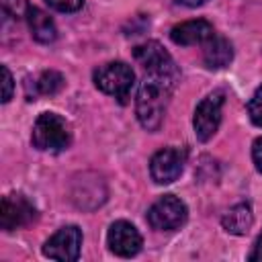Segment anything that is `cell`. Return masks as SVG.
Segmentation results:
<instances>
[{
	"instance_id": "2",
	"label": "cell",
	"mask_w": 262,
	"mask_h": 262,
	"mask_svg": "<svg viewBox=\"0 0 262 262\" xmlns=\"http://www.w3.org/2000/svg\"><path fill=\"white\" fill-rule=\"evenodd\" d=\"M70 125L55 113H41L33 125L31 141L41 151H61L70 145Z\"/></svg>"
},
{
	"instance_id": "5",
	"label": "cell",
	"mask_w": 262,
	"mask_h": 262,
	"mask_svg": "<svg viewBox=\"0 0 262 262\" xmlns=\"http://www.w3.org/2000/svg\"><path fill=\"white\" fill-rule=\"evenodd\" d=\"M223 102H225V92L223 90H215L211 94H207L194 108V117H192V127H194V135L199 141H209L221 123V111H223Z\"/></svg>"
},
{
	"instance_id": "19",
	"label": "cell",
	"mask_w": 262,
	"mask_h": 262,
	"mask_svg": "<svg viewBox=\"0 0 262 262\" xmlns=\"http://www.w3.org/2000/svg\"><path fill=\"white\" fill-rule=\"evenodd\" d=\"M27 2L25 0H2V8L6 10V12H10V14H14V16H20V14H25L27 12Z\"/></svg>"
},
{
	"instance_id": "6",
	"label": "cell",
	"mask_w": 262,
	"mask_h": 262,
	"mask_svg": "<svg viewBox=\"0 0 262 262\" xmlns=\"http://www.w3.org/2000/svg\"><path fill=\"white\" fill-rule=\"evenodd\" d=\"M186 217H188L186 205L174 194L160 196L147 211V223L151 225V229H158V231L180 229L184 225Z\"/></svg>"
},
{
	"instance_id": "3",
	"label": "cell",
	"mask_w": 262,
	"mask_h": 262,
	"mask_svg": "<svg viewBox=\"0 0 262 262\" xmlns=\"http://www.w3.org/2000/svg\"><path fill=\"white\" fill-rule=\"evenodd\" d=\"M94 84L104 94L115 96L119 102H127L135 84V72L125 61H108L94 70Z\"/></svg>"
},
{
	"instance_id": "15",
	"label": "cell",
	"mask_w": 262,
	"mask_h": 262,
	"mask_svg": "<svg viewBox=\"0 0 262 262\" xmlns=\"http://www.w3.org/2000/svg\"><path fill=\"white\" fill-rule=\"evenodd\" d=\"M35 86H37V90L41 94H49L51 96V94H55V92H59L63 88V76L59 72H55V70H47L37 78Z\"/></svg>"
},
{
	"instance_id": "1",
	"label": "cell",
	"mask_w": 262,
	"mask_h": 262,
	"mask_svg": "<svg viewBox=\"0 0 262 262\" xmlns=\"http://www.w3.org/2000/svg\"><path fill=\"white\" fill-rule=\"evenodd\" d=\"M174 84H176V80L145 74L143 82L139 84L137 98H135L137 121L141 123L143 129H147V131L160 129L166 108H168L170 94L174 90Z\"/></svg>"
},
{
	"instance_id": "11",
	"label": "cell",
	"mask_w": 262,
	"mask_h": 262,
	"mask_svg": "<svg viewBox=\"0 0 262 262\" xmlns=\"http://www.w3.org/2000/svg\"><path fill=\"white\" fill-rule=\"evenodd\" d=\"M215 35V29L209 20L205 18H196V20H186L180 23L176 27H172L170 31V39L176 45H203L207 43L211 37Z\"/></svg>"
},
{
	"instance_id": "17",
	"label": "cell",
	"mask_w": 262,
	"mask_h": 262,
	"mask_svg": "<svg viewBox=\"0 0 262 262\" xmlns=\"http://www.w3.org/2000/svg\"><path fill=\"white\" fill-rule=\"evenodd\" d=\"M51 8L59 10V12H76L82 8L84 0H45Z\"/></svg>"
},
{
	"instance_id": "7",
	"label": "cell",
	"mask_w": 262,
	"mask_h": 262,
	"mask_svg": "<svg viewBox=\"0 0 262 262\" xmlns=\"http://www.w3.org/2000/svg\"><path fill=\"white\" fill-rule=\"evenodd\" d=\"M37 219V209L35 205L25 196V194H6L2 196L0 205V227L4 231H14L31 225Z\"/></svg>"
},
{
	"instance_id": "21",
	"label": "cell",
	"mask_w": 262,
	"mask_h": 262,
	"mask_svg": "<svg viewBox=\"0 0 262 262\" xmlns=\"http://www.w3.org/2000/svg\"><path fill=\"white\" fill-rule=\"evenodd\" d=\"M250 260H252V262H262V233L258 235V239H256V244H254V250H252V254H250Z\"/></svg>"
},
{
	"instance_id": "10",
	"label": "cell",
	"mask_w": 262,
	"mask_h": 262,
	"mask_svg": "<svg viewBox=\"0 0 262 262\" xmlns=\"http://www.w3.org/2000/svg\"><path fill=\"white\" fill-rule=\"evenodd\" d=\"M108 250L121 258H131L141 250V233L129 221H115L106 233Z\"/></svg>"
},
{
	"instance_id": "8",
	"label": "cell",
	"mask_w": 262,
	"mask_h": 262,
	"mask_svg": "<svg viewBox=\"0 0 262 262\" xmlns=\"http://www.w3.org/2000/svg\"><path fill=\"white\" fill-rule=\"evenodd\" d=\"M186 164V151L180 147H162L151 156L149 162V174L151 180L158 184H170L174 182Z\"/></svg>"
},
{
	"instance_id": "12",
	"label": "cell",
	"mask_w": 262,
	"mask_h": 262,
	"mask_svg": "<svg viewBox=\"0 0 262 262\" xmlns=\"http://www.w3.org/2000/svg\"><path fill=\"white\" fill-rule=\"evenodd\" d=\"M25 16H27V23H29V29H31V35L35 41H39V43H53L55 41L57 29L45 10L29 4Z\"/></svg>"
},
{
	"instance_id": "18",
	"label": "cell",
	"mask_w": 262,
	"mask_h": 262,
	"mask_svg": "<svg viewBox=\"0 0 262 262\" xmlns=\"http://www.w3.org/2000/svg\"><path fill=\"white\" fill-rule=\"evenodd\" d=\"M0 70H2V102H8L12 98V92H14V80H12V74L6 66H2Z\"/></svg>"
},
{
	"instance_id": "14",
	"label": "cell",
	"mask_w": 262,
	"mask_h": 262,
	"mask_svg": "<svg viewBox=\"0 0 262 262\" xmlns=\"http://www.w3.org/2000/svg\"><path fill=\"white\" fill-rule=\"evenodd\" d=\"M254 223V215H252V207L248 203H237L233 205L223 217H221V225L227 233L231 235H246L250 231Z\"/></svg>"
},
{
	"instance_id": "16",
	"label": "cell",
	"mask_w": 262,
	"mask_h": 262,
	"mask_svg": "<svg viewBox=\"0 0 262 262\" xmlns=\"http://www.w3.org/2000/svg\"><path fill=\"white\" fill-rule=\"evenodd\" d=\"M248 115L254 125L262 127V86L256 88V92L252 94V98L248 102Z\"/></svg>"
},
{
	"instance_id": "22",
	"label": "cell",
	"mask_w": 262,
	"mask_h": 262,
	"mask_svg": "<svg viewBox=\"0 0 262 262\" xmlns=\"http://www.w3.org/2000/svg\"><path fill=\"white\" fill-rule=\"evenodd\" d=\"M180 4H184V6H190V8H194V6H201V4H205L207 0H178Z\"/></svg>"
},
{
	"instance_id": "4",
	"label": "cell",
	"mask_w": 262,
	"mask_h": 262,
	"mask_svg": "<svg viewBox=\"0 0 262 262\" xmlns=\"http://www.w3.org/2000/svg\"><path fill=\"white\" fill-rule=\"evenodd\" d=\"M133 57L143 68L145 74L178 80V68H176L172 55L158 41H145V43L137 45L133 49Z\"/></svg>"
},
{
	"instance_id": "13",
	"label": "cell",
	"mask_w": 262,
	"mask_h": 262,
	"mask_svg": "<svg viewBox=\"0 0 262 262\" xmlns=\"http://www.w3.org/2000/svg\"><path fill=\"white\" fill-rule=\"evenodd\" d=\"M233 59V47L225 37L213 35L207 43H205V51H203V61L209 70H221L227 68Z\"/></svg>"
},
{
	"instance_id": "20",
	"label": "cell",
	"mask_w": 262,
	"mask_h": 262,
	"mask_svg": "<svg viewBox=\"0 0 262 262\" xmlns=\"http://www.w3.org/2000/svg\"><path fill=\"white\" fill-rule=\"evenodd\" d=\"M252 160L258 172H262V137H258L252 145Z\"/></svg>"
},
{
	"instance_id": "9",
	"label": "cell",
	"mask_w": 262,
	"mask_h": 262,
	"mask_svg": "<svg viewBox=\"0 0 262 262\" xmlns=\"http://www.w3.org/2000/svg\"><path fill=\"white\" fill-rule=\"evenodd\" d=\"M80 246H82V231L76 225H66L45 242L43 254L51 260L72 262L80 256Z\"/></svg>"
}]
</instances>
